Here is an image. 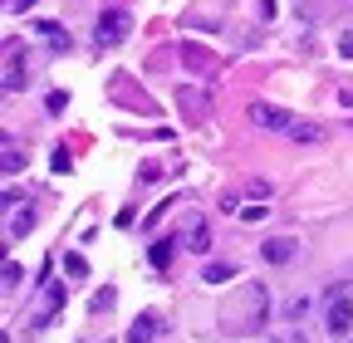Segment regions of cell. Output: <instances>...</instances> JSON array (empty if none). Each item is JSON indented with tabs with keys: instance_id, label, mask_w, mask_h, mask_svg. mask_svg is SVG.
<instances>
[{
	"instance_id": "cell-1",
	"label": "cell",
	"mask_w": 353,
	"mask_h": 343,
	"mask_svg": "<svg viewBox=\"0 0 353 343\" xmlns=\"http://www.w3.org/2000/svg\"><path fill=\"white\" fill-rule=\"evenodd\" d=\"M250 123L260 127V133H285V138H294L304 118H294V113L280 108V103H250Z\"/></svg>"
},
{
	"instance_id": "cell-2",
	"label": "cell",
	"mask_w": 353,
	"mask_h": 343,
	"mask_svg": "<svg viewBox=\"0 0 353 343\" xmlns=\"http://www.w3.org/2000/svg\"><path fill=\"white\" fill-rule=\"evenodd\" d=\"M128 34H132V15L128 10H103L99 25H94V45L99 50H118Z\"/></svg>"
},
{
	"instance_id": "cell-3",
	"label": "cell",
	"mask_w": 353,
	"mask_h": 343,
	"mask_svg": "<svg viewBox=\"0 0 353 343\" xmlns=\"http://www.w3.org/2000/svg\"><path fill=\"white\" fill-rule=\"evenodd\" d=\"M324 329H329L334 338L353 329V299H348V284H334V294H329V309H324Z\"/></svg>"
},
{
	"instance_id": "cell-4",
	"label": "cell",
	"mask_w": 353,
	"mask_h": 343,
	"mask_svg": "<svg viewBox=\"0 0 353 343\" xmlns=\"http://www.w3.org/2000/svg\"><path fill=\"white\" fill-rule=\"evenodd\" d=\"M25 54H20V45H6V79H0V89L6 94H20L25 89Z\"/></svg>"
},
{
	"instance_id": "cell-5",
	"label": "cell",
	"mask_w": 353,
	"mask_h": 343,
	"mask_svg": "<svg viewBox=\"0 0 353 343\" xmlns=\"http://www.w3.org/2000/svg\"><path fill=\"white\" fill-rule=\"evenodd\" d=\"M34 30H39V39H44V45H50L54 54H69L74 39H69V30H64V25H54V20H34Z\"/></svg>"
},
{
	"instance_id": "cell-6",
	"label": "cell",
	"mask_w": 353,
	"mask_h": 343,
	"mask_svg": "<svg viewBox=\"0 0 353 343\" xmlns=\"http://www.w3.org/2000/svg\"><path fill=\"white\" fill-rule=\"evenodd\" d=\"M260 255H265L270 265H290V260H294V240L275 236V240H265V245H260Z\"/></svg>"
},
{
	"instance_id": "cell-7",
	"label": "cell",
	"mask_w": 353,
	"mask_h": 343,
	"mask_svg": "<svg viewBox=\"0 0 353 343\" xmlns=\"http://www.w3.org/2000/svg\"><path fill=\"white\" fill-rule=\"evenodd\" d=\"M157 338V314H138L128 329V343H152Z\"/></svg>"
},
{
	"instance_id": "cell-8",
	"label": "cell",
	"mask_w": 353,
	"mask_h": 343,
	"mask_svg": "<svg viewBox=\"0 0 353 343\" xmlns=\"http://www.w3.org/2000/svg\"><path fill=\"white\" fill-rule=\"evenodd\" d=\"M187 250H196V255L211 250V226H206V221H192V231H187Z\"/></svg>"
},
{
	"instance_id": "cell-9",
	"label": "cell",
	"mask_w": 353,
	"mask_h": 343,
	"mask_svg": "<svg viewBox=\"0 0 353 343\" xmlns=\"http://www.w3.org/2000/svg\"><path fill=\"white\" fill-rule=\"evenodd\" d=\"M0 167H6V177H15V172H25V152L6 138V152H0Z\"/></svg>"
},
{
	"instance_id": "cell-10",
	"label": "cell",
	"mask_w": 353,
	"mask_h": 343,
	"mask_svg": "<svg viewBox=\"0 0 353 343\" xmlns=\"http://www.w3.org/2000/svg\"><path fill=\"white\" fill-rule=\"evenodd\" d=\"M172 250H176L172 240H152V250H148V260H152V270H167V265H172Z\"/></svg>"
},
{
	"instance_id": "cell-11",
	"label": "cell",
	"mask_w": 353,
	"mask_h": 343,
	"mask_svg": "<svg viewBox=\"0 0 353 343\" xmlns=\"http://www.w3.org/2000/svg\"><path fill=\"white\" fill-rule=\"evenodd\" d=\"M201 280H206V284H226V280H236V265H226V260L216 265V260H211V265L201 270Z\"/></svg>"
},
{
	"instance_id": "cell-12",
	"label": "cell",
	"mask_w": 353,
	"mask_h": 343,
	"mask_svg": "<svg viewBox=\"0 0 353 343\" xmlns=\"http://www.w3.org/2000/svg\"><path fill=\"white\" fill-rule=\"evenodd\" d=\"M176 103H187L192 118H206V108H211L206 98H196V89H182V94H176Z\"/></svg>"
},
{
	"instance_id": "cell-13",
	"label": "cell",
	"mask_w": 353,
	"mask_h": 343,
	"mask_svg": "<svg viewBox=\"0 0 353 343\" xmlns=\"http://www.w3.org/2000/svg\"><path fill=\"white\" fill-rule=\"evenodd\" d=\"M64 275L69 280H83L88 275V260H83V255H64Z\"/></svg>"
},
{
	"instance_id": "cell-14",
	"label": "cell",
	"mask_w": 353,
	"mask_h": 343,
	"mask_svg": "<svg viewBox=\"0 0 353 343\" xmlns=\"http://www.w3.org/2000/svg\"><path fill=\"white\" fill-rule=\"evenodd\" d=\"M265 216H270L265 201H245V206H241V221H265Z\"/></svg>"
},
{
	"instance_id": "cell-15",
	"label": "cell",
	"mask_w": 353,
	"mask_h": 343,
	"mask_svg": "<svg viewBox=\"0 0 353 343\" xmlns=\"http://www.w3.org/2000/svg\"><path fill=\"white\" fill-rule=\"evenodd\" d=\"M50 167H54V172H59V177H64V172H69V167H74V157H69V152H64V147H59V152H54V157H50Z\"/></svg>"
},
{
	"instance_id": "cell-16",
	"label": "cell",
	"mask_w": 353,
	"mask_h": 343,
	"mask_svg": "<svg viewBox=\"0 0 353 343\" xmlns=\"http://www.w3.org/2000/svg\"><path fill=\"white\" fill-rule=\"evenodd\" d=\"M339 54H343V59H353V30H343V34H339Z\"/></svg>"
},
{
	"instance_id": "cell-17",
	"label": "cell",
	"mask_w": 353,
	"mask_h": 343,
	"mask_svg": "<svg viewBox=\"0 0 353 343\" xmlns=\"http://www.w3.org/2000/svg\"><path fill=\"white\" fill-rule=\"evenodd\" d=\"M221 211H231V216H241V196L231 191V196H221Z\"/></svg>"
},
{
	"instance_id": "cell-18",
	"label": "cell",
	"mask_w": 353,
	"mask_h": 343,
	"mask_svg": "<svg viewBox=\"0 0 353 343\" xmlns=\"http://www.w3.org/2000/svg\"><path fill=\"white\" fill-rule=\"evenodd\" d=\"M64 103H69V94H50V103H44V108H50V113H64Z\"/></svg>"
},
{
	"instance_id": "cell-19",
	"label": "cell",
	"mask_w": 353,
	"mask_h": 343,
	"mask_svg": "<svg viewBox=\"0 0 353 343\" xmlns=\"http://www.w3.org/2000/svg\"><path fill=\"white\" fill-rule=\"evenodd\" d=\"M275 15V0H260V20H270Z\"/></svg>"
},
{
	"instance_id": "cell-20",
	"label": "cell",
	"mask_w": 353,
	"mask_h": 343,
	"mask_svg": "<svg viewBox=\"0 0 353 343\" xmlns=\"http://www.w3.org/2000/svg\"><path fill=\"white\" fill-rule=\"evenodd\" d=\"M30 6H34V0H15V10H20V15H25V10H30Z\"/></svg>"
}]
</instances>
